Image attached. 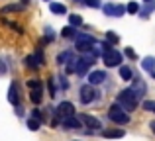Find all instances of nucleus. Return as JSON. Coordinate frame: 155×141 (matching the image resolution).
I'll return each instance as SVG.
<instances>
[{
  "mask_svg": "<svg viewBox=\"0 0 155 141\" xmlns=\"http://www.w3.org/2000/svg\"><path fill=\"white\" fill-rule=\"evenodd\" d=\"M106 39H108V43L110 41H112V43H118V35L112 34V31H108V34H106Z\"/></svg>",
  "mask_w": 155,
  "mask_h": 141,
  "instance_id": "7c9ffc66",
  "label": "nucleus"
},
{
  "mask_svg": "<svg viewBox=\"0 0 155 141\" xmlns=\"http://www.w3.org/2000/svg\"><path fill=\"white\" fill-rule=\"evenodd\" d=\"M84 2V6H88V8H100L102 4H100V0H83Z\"/></svg>",
  "mask_w": 155,
  "mask_h": 141,
  "instance_id": "cd10ccee",
  "label": "nucleus"
},
{
  "mask_svg": "<svg viewBox=\"0 0 155 141\" xmlns=\"http://www.w3.org/2000/svg\"><path fill=\"white\" fill-rule=\"evenodd\" d=\"M34 55H35V61H38V65L41 67L43 63H45V59H43V53H41V49H38V51H35Z\"/></svg>",
  "mask_w": 155,
  "mask_h": 141,
  "instance_id": "c85d7f7f",
  "label": "nucleus"
},
{
  "mask_svg": "<svg viewBox=\"0 0 155 141\" xmlns=\"http://www.w3.org/2000/svg\"><path fill=\"white\" fill-rule=\"evenodd\" d=\"M55 114L59 116L61 120H65V118H71V116H75V106H73L71 102H61L59 106H57Z\"/></svg>",
  "mask_w": 155,
  "mask_h": 141,
  "instance_id": "6e6552de",
  "label": "nucleus"
},
{
  "mask_svg": "<svg viewBox=\"0 0 155 141\" xmlns=\"http://www.w3.org/2000/svg\"><path fill=\"white\" fill-rule=\"evenodd\" d=\"M31 118L39 120L41 123H45V122H47V116H45V114H41V110H31Z\"/></svg>",
  "mask_w": 155,
  "mask_h": 141,
  "instance_id": "5701e85b",
  "label": "nucleus"
},
{
  "mask_svg": "<svg viewBox=\"0 0 155 141\" xmlns=\"http://www.w3.org/2000/svg\"><path fill=\"white\" fill-rule=\"evenodd\" d=\"M151 76H153V79H155V71H151Z\"/></svg>",
  "mask_w": 155,
  "mask_h": 141,
  "instance_id": "f704fd0d",
  "label": "nucleus"
},
{
  "mask_svg": "<svg viewBox=\"0 0 155 141\" xmlns=\"http://www.w3.org/2000/svg\"><path fill=\"white\" fill-rule=\"evenodd\" d=\"M61 126H63V130H77V127H81V120L71 116V118L61 120Z\"/></svg>",
  "mask_w": 155,
  "mask_h": 141,
  "instance_id": "ddd939ff",
  "label": "nucleus"
},
{
  "mask_svg": "<svg viewBox=\"0 0 155 141\" xmlns=\"http://www.w3.org/2000/svg\"><path fill=\"white\" fill-rule=\"evenodd\" d=\"M126 10H128L130 14H137V12H140L141 8H140V4H137V2H130V4H128V8H126Z\"/></svg>",
  "mask_w": 155,
  "mask_h": 141,
  "instance_id": "393cba45",
  "label": "nucleus"
},
{
  "mask_svg": "<svg viewBox=\"0 0 155 141\" xmlns=\"http://www.w3.org/2000/svg\"><path fill=\"white\" fill-rule=\"evenodd\" d=\"M102 135H104L106 139H120V137H124V135H126V131L124 130H104Z\"/></svg>",
  "mask_w": 155,
  "mask_h": 141,
  "instance_id": "dca6fc26",
  "label": "nucleus"
},
{
  "mask_svg": "<svg viewBox=\"0 0 155 141\" xmlns=\"http://www.w3.org/2000/svg\"><path fill=\"white\" fill-rule=\"evenodd\" d=\"M116 102L124 112H134L137 108V104H140V96H137L132 88H126V90H122L120 94H118Z\"/></svg>",
  "mask_w": 155,
  "mask_h": 141,
  "instance_id": "f257e3e1",
  "label": "nucleus"
},
{
  "mask_svg": "<svg viewBox=\"0 0 155 141\" xmlns=\"http://www.w3.org/2000/svg\"><path fill=\"white\" fill-rule=\"evenodd\" d=\"M94 61H96V59L92 57L91 53H88V55H84V57H79V59H77V75H79V76H83L84 72L91 69V65H92Z\"/></svg>",
  "mask_w": 155,
  "mask_h": 141,
  "instance_id": "0eeeda50",
  "label": "nucleus"
},
{
  "mask_svg": "<svg viewBox=\"0 0 155 141\" xmlns=\"http://www.w3.org/2000/svg\"><path fill=\"white\" fill-rule=\"evenodd\" d=\"M61 35H63V37H73V35H75V27H73V26H67V27H63Z\"/></svg>",
  "mask_w": 155,
  "mask_h": 141,
  "instance_id": "a878e982",
  "label": "nucleus"
},
{
  "mask_svg": "<svg viewBox=\"0 0 155 141\" xmlns=\"http://www.w3.org/2000/svg\"><path fill=\"white\" fill-rule=\"evenodd\" d=\"M120 76H122V80H126V82L134 80V72H132V69H130V67H126V65L120 67Z\"/></svg>",
  "mask_w": 155,
  "mask_h": 141,
  "instance_id": "f3484780",
  "label": "nucleus"
},
{
  "mask_svg": "<svg viewBox=\"0 0 155 141\" xmlns=\"http://www.w3.org/2000/svg\"><path fill=\"white\" fill-rule=\"evenodd\" d=\"M149 127H151V131H153V133H155V120H153L151 123H149Z\"/></svg>",
  "mask_w": 155,
  "mask_h": 141,
  "instance_id": "72a5a7b5",
  "label": "nucleus"
},
{
  "mask_svg": "<svg viewBox=\"0 0 155 141\" xmlns=\"http://www.w3.org/2000/svg\"><path fill=\"white\" fill-rule=\"evenodd\" d=\"M49 10L53 12V14H67V6H65V4H59V2H51L49 4Z\"/></svg>",
  "mask_w": 155,
  "mask_h": 141,
  "instance_id": "a211bd4d",
  "label": "nucleus"
},
{
  "mask_svg": "<svg viewBox=\"0 0 155 141\" xmlns=\"http://www.w3.org/2000/svg\"><path fill=\"white\" fill-rule=\"evenodd\" d=\"M79 120H81L83 123H87V126H88V130H100V127H102L100 120L92 118V116H88V114H83V116H79Z\"/></svg>",
  "mask_w": 155,
  "mask_h": 141,
  "instance_id": "9d476101",
  "label": "nucleus"
},
{
  "mask_svg": "<svg viewBox=\"0 0 155 141\" xmlns=\"http://www.w3.org/2000/svg\"><path fill=\"white\" fill-rule=\"evenodd\" d=\"M102 10H104V14H106V16H114V18H120V16H124L126 6H122V4H104Z\"/></svg>",
  "mask_w": 155,
  "mask_h": 141,
  "instance_id": "1a4fd4ad",
  "label": "nucleus"
},
{
  "mask_svg": "<svg viewBox=\"0 0 155 141\" xmlns=\"http://www.w3.org/2000/svg\"><path fill=\"white\" fill-rule=\"evenodd\" d=\"M108 118L112 120V122L120 123V126H128V123H130V114H128V112H124L120 106H118V104L110 106V110H108Z\"/></svg>",
  "mask_w": 155,
  "mask_h": 141,
  "instance_id": "7ed1b4c3",
  "label": "nucleus"
},
{
  "mask_svg": "<svg viewBox=\"0 0 155 141\" xmlns=\"http://www.w3.org/2000/svg\"><path fill=\"white\" fill-rule=\"evenodd\" d=\"M4 72H6V65H4V61L0 59V75H4Z\"/></svg>",
  "mask_w": 155,
  "mask_h": 141,
  "instance_id": "473e14b6",
  "label": "nucleus"
},
{
  "mask_svg": "<svg viewBox=\"0 0 155 141\" xmlns=\"http://www.w3.org/2000/svg\"><path fill=\"white\" fill-rule=\"evenodd\" d=\"M59 86L63 88V90H67V88H69V80L65 79V76H59Z\"/></svg>",
  "mask_w": 155,
  "mask_h": 141,
  "instance_id": "c756f323",
  "label": "nucleus"
},
{
  "mask_svg": "<svg viewBox=\"0 0 155 141\" xmlns=\"http://www.w3.org/2000/svg\"><path fill=\"white\" fill-rule=\"evenodd\" d=\"M106 80V72L104 71H92L91 75H88V84H102Z\"/></svg>",
  "mask_w": 155,
  "mask_h": 141,
  "instance_id": "f8f14e48",
  "label": "nucleus"
},
{
  "mask_svg": "<svg viewBox=\"0 0 155 141\" xmlns=\"http://www.w3.org/2000/svg\"><path fill=\"white\" fill-rule=\"evenodd\" d=\"M71 61H75L73 51H61V53L57 55V65H69Z\"/></svg>",
  "mask_w": 155,
  "mask_h": 141,
  "instance_id": "2eb2a0df",
  "label": "nucleus"
},
{
  "mask_svg": "<svg viewBox=\"0 0 155 141\" xmlns=\"http://www.w3.org/2000/svg\"><path fill=\"white\" fill-rule=\"evenodd\" d=\"M28 88H30V100L34 104H39L43 100V86L38 79L34 80H28Z\"/></svg>",
  "mask_w": 155,
  "mask_h": 141,
  "instance_id": "20e7f679",
  "label": "nucleus"
},
{
  "mask_svg": "<svg viewBox=\"0 0 155 141\" xmlns=\"http://www.w3.org/2000/svg\"><path fill=\"white\" fill-rule=\"evenodd\" d=\"M141 69L143 71H155V57H145L143 61H141Z\"/></svg>",
  "mask_w": 155,
  "mask_h": 141,
  "instance_id": "aec40b11",
  "label": "nucleus"
},
{
  "mask_svg": "<svg viewBox=\"0 0 155 141\" xmlns=\"http://www.w3.org/2000/svg\"><path fill=\"white\" fill-rule=\"evenodd\" d=\"M143 110L145 112H153L155 114V100H145L143 102Z\"/></svg>",
  "mask_w": 155,
  "mask_h": 141,
  "instance_id": "b1692460",
  "label": "nucleus"
},
{
  "mask_svg": "<svg viewBox=\"0 0 155 141\" xmlns=\"http://www.w3.org/2000/svg\"><path fill=\"white\" fill-rule=\"evenodd\" d=\"M153 10H155V0L147 2L143 8H141V10H140V16H141V18H149V14H151Z\"/></svg>",
  "mask_w": 155,
  "mask_h": 141,
  "instance_id": "6ab92c4d",
  "label": "nucleus"
},
{
  "mask_svg": "<svg viewBox=\"0 0 155 141\" xmlns=\"http://www.w3.org/2000/svg\"><path fill=\"white\" fill-rule=\"evenodd\" d=\"M39 126H41V122H39V120H35V118H30V120H28V130L38 131V130H39Z\"/></svg>",
  "mask_w": 155,
  "mask_h": 141,
  "instance_id": "412c9836",
  "label": "nucleus"
},
{
  "mask_svg": "<svg viewBox=\"0 0 155 141\" xmlns=\"http://www.w3.org/2000/svg\"><path fill=\"white\" fill-rule=\"evenodd\" d=\"M77 141H79V139H77Z\"/></svg>",
  "mask_w": 155,
  "mask_h": 141,
  "instance_id": "4c0bfd02",
  "label": "nucleus"
},
{
  "mask_svg": "<svg viewBox=\"0 0 155 141\" xmlns=\"http://www.w3.org/2000/svg\"><path fill=\"white\" fill-rule=\"evenodd\" d=\"M132 82H134V84H132V90H134V92H136V94H137V96L141 98V96L145 94V90H147V86H145V82H143L141 79H134Z\"/></svg>",
  "mask_w": 155,
  "mask_h": 141,
  "instance_id": "4468645a",
  "label": "nucleus"
},
{
  "mask_svg": "<svg viewBox=\"0 0 155 141\" xmlns=\"http://www.w3.org/2000/svg\"><path fill=\"white\" fill-rule=\"evenodd\" d=\"M26 65L31 67V69H38V61H35V55H30V57H26Z\"/></svg>",
  "mask_w": 155,
  "mask_h": 141,
  "instance_id": "bb28decb",
  "label": "nucleus"
},
{
  "mask_svg": "<svg viewBox=\"0 0 155 141\" xmlns=\"http://www.w3.org/2000/svg\"><path fill=\"white\" fill-rule=\"evenodd\" d=\"M75 41H77L75 43L77 51H81V53H91V49L94 47L96 39L92 37V35H88V34H77Z\"/></svg>",
  "mask_w": 155,
  "mask_h": 141,
  "instance_id": "f03ea898",
  "label": "nucleus"
},
{
  "mask_svg": "<svg viewBox=\"0 0 155 141\" xmlns=\"http://www.w3.org/2000/svg\"><path fill=\"white\" fill-rule=\"evenodd\" d=\"M102 59H104V65L110 67V69H112V67H122V53H120V51H116V49L104 51Z\"/></svg>",
  "mask_w": 155,
  "mask_h": 141,
  "instance_id": "423d86ee",
  "label": "nucleus"
},
{
  "mask_svg": "<svg viewBox=\"0 0 155 141\" xmlns=\"http://www.w3.org/2000/svg\"><path fill=\"white\" fill-rule=\"evenodd\" d=\"M45 2H47V0H45Z\"/></svg>",
  "mask_w": 155,
  "mask_h": 141,
  "instance_id": "e433bc0d",
  "label": "nucleus"
},
{
  "mask_svg": "<svg viewBox=\"0 0 155 141\" xmlns=\"http://www.w3.org/2000/svg\"><path fill=\"white\" fill-rule=\"evenodd\" d=\"M69 22H71L73 27H79L81 24H83V18H81L79 14H71V16H69Z\"/></svg>",
  "mask_w": 155,
  "mask_h": 141,
  "instance_id": "4be33fe9",
  "label": "nucleus"
},
{
  "mask_svg": "<svg viewBox=\"0 0 155 141\" xmlns=\"http://www.w3.org/2000/svg\"><path fill=\"white\" fill-rule=\"evenodd\" d=\"M126 55H128L130 59H136V53H134V49H130V47H126Z\"/></svg>",
  "mask_w": 155,
  "mask_h": 141,
  "instance_id": "2f4dec72",
  "label": "nucleus"
},
{
  "mask_svg": "<svg viewBox=\"0 0 155 141\" xmlns=\"http://www.w3.org/2000/svg\"><path fill=\"white\" fill-rule=\"evenodd\" d=\"M98 98H100V92L96 90L92 84H84V86L81 88V102L83 104H91Z\"/></svg>",
  "mask_w": 155,
  "mask_h": 141,
  "instance_id": "39448f33",
  "label": "nucleus"
},
{
  "mask_svg": "<svg viewBox=\"0 0 155 141\" xmlns=\"http://www.w3.org/2000/svg\"><path fill=\"white\" fill-rule=\"evenodd\" d=\"M8 102L12 104V106H20V94H18V86H16V82L10 84V90H8Z\"/></svg>",
  "mask_w": 155,
  "mask_h": 141,
  "instance_id": "9b49d317",
  "label": "nucleus"
},
{
  "mask_svg": "<svg viewBox=\"0 0 155 141\" xmlns=\"http://www.w3.org/2000/svg\"><path fill=\"white\" fill-rule=\"evenodd\" d=\"M143 2H151V0H143Z\"/></svg>",
  "mask_w": 155,
  "mask_h": 141,
  "instance_id": "c9c22d12",
  "label": "nucleus"
}]
</instances>
